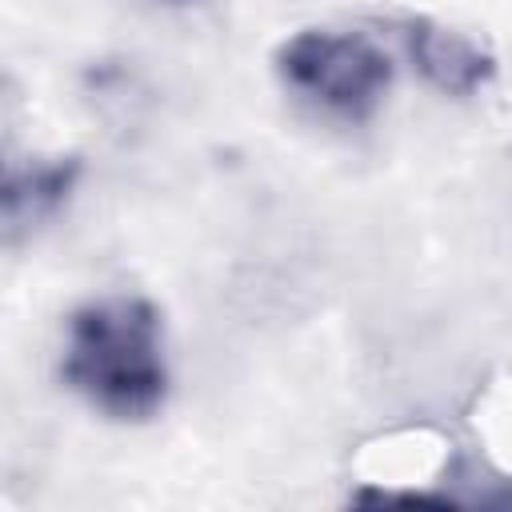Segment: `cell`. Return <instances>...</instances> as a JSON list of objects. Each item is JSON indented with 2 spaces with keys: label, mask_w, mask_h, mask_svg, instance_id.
<instances>
[{
  "label": "cell",
  "mask_w": 512,
  "mask_h": 512,
  "mask_svg": "<svg viewBox=\"0 0 512 512\" xmlns=\"http://www.w3.org/2000/svg\"><path fill=\"white\" fill-rule=\"evenodd\" d=\"M60 380L92 412L144 424L168 400L164 320L144 296H100L72 308L60 344Z\"/></svg>",
  "instance_id": "1"
},
{
  "label": "cell",
  "mask_w": 512,
  "mask_h": 512,
  "mask_svg": "<svg viewBox=\"0 0 512 512\" xmlns=\"http://www.w3.org/2000/svg\"><path fill=\"white\" fill-rule=\"evenodd\" d=\"M276 76L304 104L336 120H368L392 88V56L364 32L300 28L276 56Z\"/></svg>",
  "instance_id": "2"
},
{
  "label": "cell",
  "mask_w": 512,
  "mask_h": 512,
  "mask_svg": "<svg viewBox=\"0 0 512 512\" xmlns=\"http://www.w3.org/2000/svg\"><path fill=\"white\" fill-rule=\"evenodd\" d=\"M412 68L444 96H476L496 76V56L460 28H448L428 16H408L396 24Z\"/></svg>",
  "instance_id": "3"
},
{
  "label": "cell",
  "mask_w": 512,
  "mask_h": 512,
  "mask_svg": "<svg viewBox=\"0 0 512 512\" xmlns=\"http://www.w3.org/2000/svg\"><path fill=\"white\" fill-rule=\"evenodd\" d=\"M80 156H28L4 164L0 184V216H4V244L16 248L32 232H40L48 220L60 216V208L72 200L80 180Z\"/></svg>",
  "instance_id": "4"
},
{
  "label": "cell",
  "mask_w": 512,
  "mask_h": 512,
  "mask_svg": "<svg viewBox=\"0 0 512 512\" xmlns=\"http://www.w3.org/2000/svg\"><path fill=\"white\" fill-rule=\"evenodd\" d=\"M168 4H184V0H168Z\"/></svg>",
  "instance_id": "5"
}]
</instances>
